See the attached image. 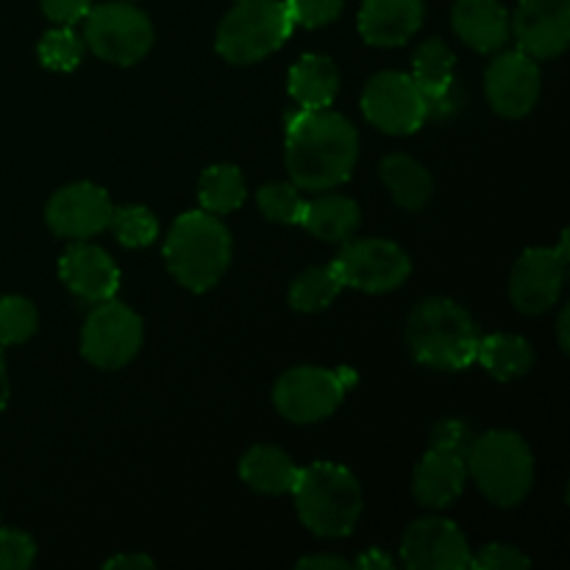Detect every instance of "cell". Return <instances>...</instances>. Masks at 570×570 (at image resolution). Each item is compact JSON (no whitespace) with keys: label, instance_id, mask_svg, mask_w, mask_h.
I'll return each mask as SVG.
<instances>
[{"label":"cell","instance_id":"1","mask_svg":"<svg viewBox=\"0 0 570 570\" xmlns=\"http://www.w3.org/2000/svg\"><path fill=\"white\" fill-rule=\"evenodd\" d=\"M287 170L298 189H332L348 181L360 156V134L343 115L301 109L287 122Z\"/></svg>","mask_w":570,"mask_h":570},{"label":"cell","instance_id":"2","mask_svg":"<svg viewBox=\"0 0 570 570\" xmlns=\"http://www.w3.org/2000/svg\"><path fill=\"white\" fill-rule=\"evenodd\" d=\"M295 510L321 538H348L362 515V488L354 473L334 462H315L298 473Z\"/></svg>","mask_w":570,"mask_h":570},{"label":"cell","instance_id":"3","mask_svg":"<svg viewBox=\"0 0 570 570\" xmlns=\"http://www.w3.org/2000/svg\"><path fill=\"white\" fill-rule=\"evenodd\" d=\"M165 259L181 287L206 293L220 282L232 259L228 228L209 212H187L167 234Z\"/></svg>","mask_w":570,"mask_h":570},{"label":"cell","instance_id":"4","mask_svg":"<svg viewBox=\"0 0 570 570\" xmlns=\"http://www.w3.org/2000/svg\"><path fill=\"white\" fill-rule=\"evenodd\" d=\"M406 343L417 362L438 371H465L476 362L479 332L460 304L449 298L423 301L410 317Z\"/></svg>","mask_w":570,"mask_h":570},{"label":"cell","instance_id":"5","mask_svg":"<svg viewBox=\"0 0 570 570\" xmlns=\"http://www.w3.org/2000/svg\"><path fill=\"white\" fill-rule=\"evenodd\" d=\"M468 476L495 507H518L534 482V460L515 432H488L465 451Z\"/></svg>","mask_w":570,"mask_h":570},{"label":"cell","instance_id":"6","mask_svg":"<svg viewBox=\"0 0 570 570\" xmlns=\"http://www.w3.org/2000/svg\"><path fill=\"white\" fill-rule=\"evenodd\" d=\"M295 22L282 0H239L220 22L217 53L232 65H254L282 48Z\"/></svg>","mask_w":570,"mask_h":570},{"label":"cell","instance_id":"7","mask_svg":"<svg viewBox=\"0 0 570 570\" xmlns=\"http://www.w3.org/2000/svg\"><path fill=\"white\" fill-rule=\"evenodd\" d=\"M356 382L351 367L326 371V367H295L284 373L273 390V404L287 421L317 423L334 415L343 404L345 393Z\"/></svg>","mask_w":570,"mask_h":570},{"label":"cell","instance_id":"8","mask_svg":"<svg viewBox=\"0 0 570 570\" xmlns=\"http://www.w3.org/2000/svg\"><path fill=\"white\" fill-rule=\"evenodd\" d=\"M87 45L95 56L111 65H137L154 45V26L139 9L128 3H104L87 11L83 26Z\"/></svg>","mask_w":570,"mask_h":570},{"label":"cell","instance_id":"9","mask_svg":"<svg viewBox=\"0 0 570 570\" xmlns=\"http://www.w3.org/2000/svg\"><path fill=\"white\" fill-rule=\"evenodd\" d=\"M142 348V321L126 304L104 301L92 315L87 317V326L81 334V351L95 367L117 371L128 365Z\"/></svg>","mask_w":570,"mask_h":570},{"label":"cell","instance_id":"10","mask_svg":"<svg viewBox=\"0 0 570 570\" xmlns=\"http://www.w3.org/2000/svg\"><path fill=\"white\" fill-rule=\"evenodd\" d=\"M345 287L362 293H390L410 276V256L390 239H356L332 262Z\"/></svg>","mask_w":570,"mask_h":570},{"label":"cell","instance_id":"11","mask_svg":"<svg viewBox=\"0 0 570 570\" xmlns=\"http://www.w3.org/2000/svg\"><path fill=\"white\" fill-rule=\"evenodd\" d=\"M362 111L376 128L387 134H415L426 122L429 104L412 76L406 72H379L362 95Z\"/></svg>","mask_w":570,"mask_h":570},{"label":"cell","instance_id":"12","mask_svg":"<svg viewBox=\"0 0 570 570\" xmlns=\"http://www.w3.org/2000/svg\"><path fill=\"white\" fill-rule=\"evenodd\" d=\"M568 271V234L557 248H529L515 262L510 282L512 304L527 315H543L560 301Z\"/></svg>","mask_w":570,"mask_h":570},{"label":"cell","instance_id":"13","mask_svg":"<svg viewBox=\"0 0 570 570\" xmlns=\"http://www.w3.org/2000/svg\"><path fill=\"white\" fill-rule=\"evenodd\" d=\"M401 560L412 570H465L471 568V549L456 523L423 518L406 529Z\"/></svg>","mask_w":570,"mask_h":570},{"label":"cell","instance_id":"14","mask_svg":"<svg viewBox=\"0 0 570 570\" xmlns=\"http://www.w3.org/2000/svg\"><path fill=\"white\" fill-rule=\"evenodd\" d=\"M111 212H115V206H111L106 189L81 181L59 189L48 200L45 220H48L50 232L59 234V237L87 239L109 228Z\"/></svg>","mask_w":570,"mask_h":570},{"label":"cell","instance_id":"15","mask_svg":"<svg viewBox=\"0 0 570 570\" xmlns=\"http://www.w3.org/2000/svg\"><path fill=\"white\" fill-rule=\"evenodd\" d=\"M488 100L501 117H527L540 98V70L523 50L499 53L484 76Z\"/></svg>","mask_w":570,"mask_h":570},{"label":"cell","instance_id":"16","mask_svg":"<svg viewBox=\"0 0 570 570\" xmlns=\"http://www.w3.org/2000/svg\"><path fill=\"white\" fill-rule=\"evenodd\" d=\"M512 31L523 53L554 59L570 42V0H521Z\"/></svg>","mask_w":570,"mask_h":570},{"label":"cell","instance_id":"17","mask_svg":"<svg viewBox=\"0 0 570 570\" xmlns=\"http://www.w3.org/2000/svg\"><path fill=\"white\" fill-rule=\"evenodd\" d=\"M468 482V465L465 454L449 445H429L426 456L421 465L415 468V482H412V493H415L417 504L429 507V510H445L454 504L462 495Z\"/></svg>","mask_w":570,"mask_h":570},{"label":"cell","instance_id":"18","mask_svg":"<svg viewBox=\"0 0 570 570\" xmlns=\"http://www.w3.org/2000/svg\"><path fill=\"white\" fill-rule=\"evenodd\" d=\"M61 282L78 295V298L89 301V304H104V301L115 298L117 287H120V271L98 245L78 243L61 256Z\"/></svg>","mask_w":570,"mask_h":570},{"label":"cell","instance_id":"19","mask_svg":"<svg viewBox=\"0 0 570 570\" xmlns=\"http://www.w3.org/2000/svg\"><path fill=\"white\" fill-rule=\"evenodd\" d=\"M423 22V0H362L360 33L367 45H404Z\"/></svg>","mask_w":570,"mask_h":570},{"label":"cell","instance_id":"20","mask_svg":"<svg viewBox=\"0 0 570 570\" xmlns=\"http://www.w3.org/2000/svg\"><path fill=\"white\" fill-rule=\"evenodd\" d=\"M451 22L456 37L479 53H493L510 39V14L499 0H456Z\"/></svg>","mask_w":570,"mask_h":570},{"label":"cell","instance_id":"21","mask_svg":"<svg viewBox=\"0 0 570 570\" xmlns=\"http://www.w3.org/2000/svg\"><path fill=\"white\" fill-rule=\"evenodd\" d=\"M337 67L326 56L306 53L289 70V95L301 109H328L337 98Z\"/></svg>","mask_w":570,"mask_h":570},{"label":"cell","instance_id":"22","mask_svg":"<svg viewBox=\"0 0 570 570\" xmlns=\"http://www.w3.org/2000/svg\"><path fill=\"white\" fill-rule=\"evenodd\" d=\"M298 473L301 468L282 449H273V445H256L239 462L243 482L267 495L293 493Z\"/></svg>","mask_w":570,"mask_h":570},{"label":"cell","instance_id":"23","mask_svg":"<svg viewBox=\"0 0 570 570\" xmlns=\"http://www.w3.org/2000/svg\"><path fill=\"white\" fill-rule=\"evenodd\" d=\"M382 181L401 209L417 212L432 200L434 181L426 167L406 154H393L382 161Z\"/></svg>","mask_w":570,"mask_h":570},{"label":"cell","instance_id":"24","mask_svg":"<svg viewBox=\"0 0 570 570\" xmlns=\"http://www.w3.org/2000/svg\"><path fill=\"white\" fill-rule=\"evenodd\" d=\"M360 220V206L354 200L345 195H323V198L306 200L301 226L328 243H345L348 237H354Z\"/></svg>","mask_w":570,"mask_h":570},{"label":"cell","instance_id":"25","mask_svg":"<svg viewBox=\"0 0 570 570\" xmlns=\"http://www.w3.org/2000/svg\"><path fill=\"white\" fill-rule=\"evenodd\" d=\"M412 81L423 92L429 109L434 104H443L454 87V50L440 39L423 42L412 59Z\"/></svg>","mask_w":570,"mask_h":570},{"label":"cell","instance_id":"26","mask_svg":"<svg viewBox=\"0 0 570 570\" xmlns=\"http://www.w3.org/2000/svg\"><path fill=\"white\" fill-rule=\"evenodd\" d=\"M476 362L499 382H512L518 376H527L534 365L532 345L515 334H490L479 337Z\"/></svg>","mask_w":570,"mask_h":570},{"label":"cell","instance_id":"27","mask_svg":"<svg viewBox=\"0 0 570 570\" xmlns=\"http://www.w3.org/2000/svg\"><path fill=\"white\" fill-rule=\"evenodd\" d=\"M245 178L234 165H215L200 176L198 198L204 212L209 215H226L243 206L245 200Z\"/></svg>","mask_w":570,"mask_h":570},{"label":"cell","instance_id":"28","mask_svg":"<svg viewBox=\"0 0 570 570\" xmlns=\"http://www.w3.org/2000/svg\"><path fill=\"white\" fill-rule=\"evenodd\" d=\"M343 278L337 276L334 265L309 267L301 273L289 287V306L298 312H317L326 309L340 293H343Z\"/></svg>","mask_w":570,"mask_h":570},{"label":"cell","instance_id":"29","mask_svg":"<svg viewBox=\"0 0 570 570\" xmlns=\"http://www.w3.org/2000/svg\"><path fill=\"white\" fill-rule=\"evenodd\" d=\"M37 309L28 298H20V295L0 298V348L31 340L37 332Z\"/></svg>","mask_w":570,"mask_h":570},{"label":"cell","instance_id":"30","mask_svg":"<svg viewBox=\"0 0 570 570\" xmlns=\"http://www.w3.org/2000/svg\"><path fill=\"white\" fill-rule=\"evenodd\" d=\"M109 228L126 248H145L159 237V223L145 206H122L111 212Z\"/></svg>","mask_w":570,"mask_h":570},{"label":"cell","instance_id":"31","mask_svg":"<svg viewBox=\"0 0 570 570\" xmlns=\"http://www.w3.org/2000/svg\"><path fill=\"white\" fill-rule=\"evenodd\" d=\"M256 200H259V209L265 212L271 220L287 223V226H301V220H304L306 200L301 198L295 184H265V187L259 189V195H256Z\"/></svg>","mask_w":570,"mask_h":570},{"label":"cell","instance_id":"32","mask_svg":"<svg viewBox=\"0 0 570 570\" xmlns=\"http://www.w3.org/2000/svg\"><path fill=\"white\" fill-rule=\"evenodd\" d=\"M83 56V42L78 39L76 31H70V26H59L53 31H48L39 42V59L48 70H76L81 65Z\"/></svg>","mask_w":570,"mask_h":570},{"label":"cell","instance_id":"33","mask_svg":"<svg viewBox=\"0 0 570 570\" xmlns=\"http://www.w3.org/2000/svg\"><path fill=\"white\" fill-rule=\"evenodd\" d=\"M295 26L321 28L334 22L343 11L345 0H284Z\"/></svg>","mask_w":570,"mask_h":570},{"label":"cell","instance_id":"34","mask_svg":"<svg viewBox=\"0 0 570 570\" xmlns=\"http://www.w3.org/2000/svg\"><path fill=\"white\" fill-rule=\"evenodd\" d=\"M37 557V546L17 529H0V570H26Z\"/></svg>","mask_w":570,"mask_h":570},{"label":"cell","instance_id":"35","mask_svg":"<svg viewBox=\"0 0 570 570\" xmlns=\"http://www.w3.org/2000/svg\"><path fill=\"white\" fill-rule=\"evenodd\" d=\"M471 568L476 570H518V568H529V557L521 554L512 546H501V543H490L479 551L476 557H471Z\"/></svg>","mask_w":570,"mask_h":570},{"label":"cell","instance_id":"36","mask_svg":"<svg viewBox=\"0 0 570 570\" xmlns=\"http://www.w3.org/2000/svg\"><path fill=\"white\" fill-rule=\"evenodd\" d=\"M42 11L59 26H72L92 9V0H39Z\"/></svg>","mask_w":570,"mask_h":570},{"label":"cell","instance_id":"37","mask_svg":"<svg viewBox=\"0 0 570 570\" xmlns=\"http://www.w3.org/2000/svg\"><path fill=\"white\" fill-rule=\"evenodd\" d=\"M473 434L468 429V423L462 421H443L434 426L432 432V445H449V449H456L465 454L468 445H471Z\"/></svg>","mask_w":570,"mask_h":570},{"label":"cell","instance_id":"38","mask_svg":"<svg viewBox=\"0 0 570 570\" xmlns=\"http://www.w3.org/2000/svg\"><path fill=\"white\" fill-rule=\"evenodd\" d=\"M104 568H109V570H115V568L148 570V568H154V560H150V557H145V554H122V557H111V560L106 562Z\"/></svg>","mask_w":570,"mask_h":570},{"label":"cell","instance_id":"39","mask_svg":"<svg viewBox=\"0 0 570 570\" xmlns=\"http://www.w3.org/2000/svg\"><path fill=\"white\" fill-rule=\"evenodd\" d=\"M298 568H332V570H348L351 562L343 557H306L298 562Z\"/></svg>","mask_w":570,"mask_h":570},{"label":"cell","instance_id":"40","mask_svg":"<svg viewBox=\"0 0 570 570\" xmlns=\"http://www.w3.org/2000/svg\"><path fill=\"white\" fill-rule=\"evenodd\" d=\"M351 566H356V568H393V560H390V557H384L382 551H371V554H365V557H360V560L356 562H351Z\"/></svg>","mask_w":570,"mask_h":570},{"label":"cell","instance_id":"41","mask_svg":"<svg viewBox=\"0 0 570 570\" xmlns=\"http://www.w3.org/2000/svg\"><path fill=\"white\" fill-rule=\"evenodd\" d=\"M6 404H9V376H6L3 356H0V412H3Z\"/></svg>","mask_w":570,"mask_h":570},{"label":"cell","instance_id":"42","mask_svg":"<svg viewBox=\"0 0 570 570\" xmlns=\"http://www.w3.org/2000/svg\"><path fill=\"white\" fill-rule=\"evenodd\" d=\"M557 326H560V345H562V351H566V354H568V348H570V340H568V309L562 312L560 323H557Z\"/></svg>","mask_w":570,"mask_h":570}]
</instances>
